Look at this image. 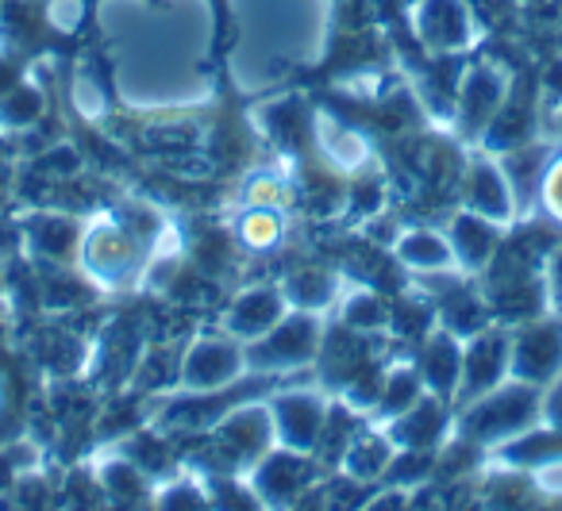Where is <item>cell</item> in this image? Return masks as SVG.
I'll list each match as a JSON object with an SVG mask.
<instances>
[{"instance_id": "cell-1", "label": "cell", "mask_w": 562, "mask_h": 511, "mask_svg": "<svg viewBox=\"0 0 562 511\" xmlns=\"http://www.w3.org/2000/svg\"><path fill=\"white\" fill-rule=\"evenodd\" d=\"M316 334H321V327H316L313 316L278 319L262 334V342L247 354V365H258V370H293V365H305L316 354Z\"/></svg>"}, {"instance_id": "cell-2", "label": "cell", "mask_w": 562, "mask_h": 511, "mask_svg": "<svg viewBox=\"0 0 562 511\" xmlns=\"http://www.w3.org/2000/svg\"><path fill=\"white\" fill-rule=\"evenodd\" d=\"M531 419H536V393H531V388H501L497 396H490V400L470 411L467 431L474 434L477 442L513 439Z\"/></svg>"}, {"instance_id": "cell-3", "label": "cell", "mask_w": 562, "mask_h": 511, "mask_svg": "<svg viewBox=\"0 0 562 511\" xmlns=\"http://www.w3.org/2000/svg\"><path fill=\"white\" fill-rule=\"evenodd\" d=\"M270 419H273V427H278V434L290 442L293 450H313L316 442L324 439V419H328V411H324L321 396L293 393L273 404Z\"/></svg>"}, {"instance_id": "cell-4", "label": "cell", "mask_w": 562, "mask_h": 511, "mask_svg": "<svg viewBox=\"0 0 562 511\" xmlns=\"http://www.w3.org/2000/svg\"><path fill=\"white\" fill-rule=\"evenodd\" d=\"M513 373L520 381H547L562 370V331L559 327H531L508 354Z\"/></svg>"}, {"instance_id": "cell-5", "label": "cell", "mask_w": 562, "mask_h": 511, "mask_svg": "<svg viewBox=\"0 0 562 511\" xmlns=\"http://www.w3.org/2000/svg\"><path fill=\"white\" fill-rule=\"evenodd\" d=\"M243 362H247V357H243L232 342H220V339L196 342V347L186 354V362H181V377H186V385L209 393V388L227 385V381L239 373Z\"/></svg>"}, {"instance_id": "cell-6", "label": "cell", "mask_w": 562, "mask_h": 511, "mask_svg": "<svg viewBox=\"0 0 562 511\" xmlns=\"http://www.w3.org/2000/svg\"><path fill=\"white\" fill-rule=\"evenodd\" d=\"M508 354H513V347H508L501 334H482V339H474V347H467V354H462L459 393L482 396V393H490V388H497L501 373H505V365H508Z\"/></svg>"}, {"instance_id": "cell-7", "label": "cell", "mask_w": 562, "mask_h": 511, "mask_svg": "<svg viewBox=\"0 0 562 511\" xmlns=\"http://www.w3.org/2000/svg\"><path fill=\"white\" fill-rule=\"evenodd\" d=\"M416 27L439 50H454L470 43V12L462 9V0H424Z\"/></svg>"}, {"instance_id": "cell-8", "label": "cell", "mask_w": 562, "mask_h": 511, "mask_svg": "<svg viewBox=\"0 0 562 511\" xmlns=\"http://www.w3.org/2000/svg\"><path fill=\"white\" fill-rule=\"evenodd\" d=\"M501 104H505V78L497 70H490V66H474L462 78V120L474 132H482L497 116Z\"/></svg>"}, {"instance_id": "cell-9", "label": "cell", "mask_w": 562, "mask_h": 511, "mask_svg": "<svg viewBox=\"0 0 562 511\" xmlns=\"http://www.w3.org/2000/svg\"><path fill=\"white\" fill-rule=\"evenodd\" d=\"M281 311H285V300H281L278 288H250V293H243L239 300H235L232 316H227V327H232L235 334L258 339V334H266L278 323Z\"/></svg>"}, {"instance_id": "cell-10", "label": "cell", "mask_w": 562, "mask_h": 511, "mask_svg": "<svg viewBox=\"0 0 562 511\" xmlns=\"http://www.w3.org/2000/svg\"><path fill=\"white\" fill-rule=\"evenodd\" d=\"M470 208L485 219H508L513 216V193H508L501 170H493L490 162L470 166Z\"/></svg>"}, {"instance_id": "cell-11", "label": "cell", "mask_w": 562, "mask_h": 511, "mask_svg": "<svg viewBox=\"0 0 562 511\" xmlns=\"http://www.w3.org/2000/svg\"><path fill=\"white\" fill-rule=\"evenodd\" d=\"M493 242H497V227L485 216H459L454 219V250L467 270H482L493 258Z\"/></svg>"}, {"instance_id": "cell-12", "label": "cell", "mask_w": 562, "mask_h": 511, "mask_svg": "<svg viewBox=\"0 0 562 511\" xmlns=\"http://www.w3.org/2000/svg\"><path fill=\"white\" fill-rule=\"evenodd\" d=\"M308 477H313V473H308L305 462H297L293 454H278L258 473V492L270 496V500H293Z\"/></svg>"}, {"instance_id": "cell-13", "label": "cell", "mask_w": 562, "mask_h": 511, "mask_svg": "<svg viewBox=\"0 0 562 511\" xmlns=\"http://www.w3.org/2000/svg\"><path fill=\"white\" fill-rule=\"evenodd\" d=\"M424 373H428V385L439 396H451L459 388L462 377V350L454 347L451 334H439L428 342V357H424Z\"/></svg>"}, {"instance_id": "cell-14", "label": "cell", "mask_w": 562, "mask_h": 511, "mask_svg": "<svg viewBox=\"0 0 562 511\" xmlns=\"http://www.w3.org/2000/svg\"><path fill=\"white\" fill-rule=\"evenodd\" d=\"M135 254H132V242L124 239L120 231H97L93 247H89V265H93L97 277L104 281H116L132 270Z\"/></svg>"}, {"instance_id": "cell-15", "label": "cell", "mask_w": 562, "mask_h": 511, "mask_svg": "<svg viewBox=\"0 0 562 511\" xmlns=\"http://www.w3.org/2000/svg\"><path fill=\"white\" fill-rule=\"evenodd\" d=\"M443 423H447V416L439 404H416V408H408L405 419L397 423V439L416 450L436 446L439 434H443Z\"/></svg>"}, {"instance_id": "cell-16", "label": "cell", "mask_w": 562, "mask_h": 511, "mask_svg": "<svg viewBox=\"0 0 562 511\" xmlns=\"http://www.w3.org/2000/svg\"><path fill=\"white\" fill-rule=\"evenodd\" d=\"M220 439H224V446L239 450V454H258L266 446V439H270V416H262V411H239V416H232L220 427Z\"/></svg>"}, {"instance_id": "cell-17", "label": "cell", "mask_w": 562, "mask_h": 511, "mask_svg": "<svg viewBox=\"0 0 562 511\" xmlns=\"http://www.w3.org/2000/svg\"><path fill=\"white\" fill-rule=\"evenodd\" d=\"M397 250H401V262L413 265V270H447L451 265V250L431 231H408L397 242Z\"/></svg>"}, {"instance_id": "cell-18", "label": "cell", "mask_w": 562, "mask_h": 511, "mask_svg": "<svg viewBox=\"0 0 562 511\" xmlns=\"http://www.w3.org/2000/svg\"><path fill=\"white\" fill-rule=\"evenodd\" d=\"M305 104L301 101H278L270 112H266V124H270V135L281 139L285 147H297L301 135H305Z\"/></svg>"}, {"instance_id": "cell-19", "label": "cell", "mask_w": 562, "mask_h": 511, "mask_svg": "<svg viewBox=\"0 0 562 511\" xmlns=\"http://www.w3.org/2000/svg\"><path fill=\"white\" fill-rule=\"evenodd\" d=\"M74 242V227L66 219H35L32 227V247L43 258H63L66 247Z\"/></svg>"}, {"instance_id": "cell-20", "label": "cell", "mask_w": 562, "mask_h": 511, "mask_svg": "<svg viewBox=\"0 0 562 511\" xmlns=\"http://www.w3.org/2000/svg\"><path fill=\"white\" fill-rule=\"evenodd\" d=\"M385 465H390V450H385V442L362 439L347 450V469H351L355 477H374V473H382Z\"/></svg>"}, {"instance_id": "cell-21", "label": "cell", "mask_w": 562, "mask_h": 511, "mask_svg": "<svg viewBox=\"0 0 562 511\" xmlns=\"http://www.w3.org/2000/svg\"><path fill=\"white\" fill-rule=\"evenodd\" d=\"M347 327H355V331H374V327H382L385 319H390V311H385V304L378 300L374 293H359L347 300Z\"/></svg>"}, {"instance_id": "cell-22", "label": "cell", "mask_w": 562, "mask_h": 511, "mask_svg": "<svg viewBox=\"0 0 562 511\" xmlns=\"http://www.w3.org/2000/svg\"><path fill=\"white\" fill-rule=\"evenodd\" d=\"M443 316H447V327H451L454 334H477V327H482V304L474 300V296L459 293L451 304H443Z\"/></svg>"}, {"instance_id": "cell-23", "label": "cell", "mask_w": 562, "mask_h": 511, "mask_svg": "<svg viewBox=\"0 0 562 511\" xmlns=\"http://www.w3.org/2000/svg\"><path fill=\"white\" fill-rule=\"evenodd\" d=\"M290 296L301 308H321V304L331 300V277H324V273H316V270L297 273L290 285Z\"/></svg>"}, {"instance_id": "cell-24", "label": "cell", "mask_w": 562, "mask_h": 511, "mask_svg": "<svg viewBox=\"0 0 562 511\" xmlns=\"http://www.w3.org/2000/svg\"><path fill=\"white\" fill-rule=\"evenodd\" d=\"M104 485H109V492L116 496V500H132V496L147 492L139 465H124V462H116V465H109V469H104Z\"/></svg>"}, {"instance_id": "cell-25", "label": "cell", "mask_w": 562, "mask_h": 511, "mask_svg": "<svg viewBox=\"0 0 562 511\" xmlns=\"http://www.w3.org/2000/svg\"><path fill=\"white\" fill-rule=\"evenodd\" d=\"M35 116H40V93H32V89H16L0 109V120L9 127H27Z\"/></svg>"}, {"instance_id": "cell-26", "label": "cell", "mask_w": 562, "mask_h": 511, "mask_svg": "<svg viewBox=\"0 0 562 511\" xmlns=\"http://www.w3.org/2000/svg\"><path fill=\"white\" fill-rule=\"evenodd\" d=\"M385 393L378 396V404H382V411H401L405 404H413L416 400V381H413V373H393L390 381H385Z\"/></svg>"}, {"instance_id": "cell-27", "label": "cell", "mask_w": 562, "mask_h": 511, "mask_svg": "<svg viewBox=\"0 0 562 511\" xmlns=\"http://www.w3.org/2000/svg\"><path fill=\"white\" fill-rule=\"evenodd\" d=\"M278 219L270 216V212H255V216L243 219V239H247V247H270L273 239H278Z\"/></svg>"}, {"instance_id": "cell-28", "label": "cell", "mask_w": 562, "mask_h": 511, "mask_svg": "<svg viewBox=\"0 0 562 511\" xmlns=\"http://www.w3.org/2000/svg\"><path fill=\"white\" fill-rule=\"evenodd\" d=\"M543 104L547 109H562V63H554L543 78Z\"/></svg>"}, {"instance_id": "cell-29", "label": "cell", "mask_w": 562, "mask_h": 511, "mask_svg": "<svg viewBox=\"0 0 562 511\" xmlns=\"http://www.w3.org/2000/svg\"><path fill=\"white\" fill-rule=\"evenodd\" d=\"M162 508H201V492L196 488H189V485H181V488H170V492H162Z\"/></svg>"}, {"instance_id": "cell-30", "label": "cell", "mask_w": 562, "mask_h": 511, "mask_svg": "<svg viewBox=\"0 0 562 511\" xmlns=\"http://www.w3.org/2000/svg\"><path fill=\"white\" fill-rule=\"evenodd\" d=\"M543 193H547V208H551L554 216L562 219V162L554 166L551 173H547V185H543Z\"/></svg>"}, {"instance_id": "cell-31", "label": "cell", "mask_w": 562, "mask_h": 511, "mask_svg": "<svg viewBox=\"0 0 562 511\" xmlns=\"http://www.w3.org/2000/svg\"><path fill=\"white\" fill-rule=\"evenodd\" d=\"M551 304L562 311V250H554V258H551Z\"/></svg>"}]
</instances>
